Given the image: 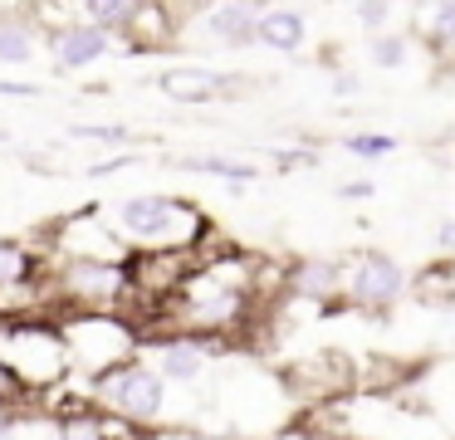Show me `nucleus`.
Listing matches in <instances>:
<instances>
[{"mask_svg":"<svg viewBox=\"0 0 455 440\" xmlns=\"http://www.w3.org/2000/svg\"><path fill=\"white\" fill-rule=\"evenodd\" d=\"M50 293L54 308L69 313H128L132 284L128 264L108 260H50Z\"/></svg>","mask_w":455,"mask_h":440,"instance_id":"39448f33","label":"nucleus"},{"mask_svg":"<svg viewBox=\"0 0 455 440\" xmlns=\"http://www.w3.org/2000/svg\"><path fill=\"white\" fill-rule=\"evenodd\" d=\"M148 0H69L74 15L69 20H89L99 29H113V35H128V25L142 15Z\"/></svg>","mask_w":455,"mask_h":440,"instance_id":"a211bd4d","label":"nucleus"},{"mask_svg":"<svg viewBox=\"0 0 455 440\" xmlns=\"http://www.w3.org/2000/svg\"><path fill=\"white\" fill-rule=\"evenodd\" d=\"M44 54H50V64L60 74H84V68L103 64V59L128 54V44H123V35L99 29L89 20H64V25L44 29Z\"/></svg>","mask_w":455,"mask_h":440,"instance_id":"1a4fd4ad","label":"nucleus"},{"mask_svg":"<svg viewBox=\"0 0 455 440\" xmlns=\"http://www.w3.org/2000/svg\"><path fill=\"white\" fill-rule=\"evenodd\" d=\"M255 44L275 49V54H299L308 44V20L294 5H259V25H255Z\"/></svg>","mask_w":455,"mask_h":440,"instance_id":"ddd939ff","label":"nucleus"},{"mask_svg":"<svg viewBox=\"0 0 455 440\" xmlns=\"http://www.w3.org/2000/svg\"><path fill=\"white\" fill-rule=\"evenodd\" d=\"M343 152L347 156H363V162H377V156H392L396 152V137H387V132H347L343 137Z\"/></svg>","mask_w":455,"mask_h":440,"instance_id":"412c9836","label":"nucleus"},{"mask_svg":"<svg viewBox=\"0 0 455 440\" xmlns=\"http://www.w3.org/2000/svg\"><path fill=\"white\" fill-rule=\"evenodd\" d=\"M84 391L103 416L123 420L132 430H152L167 420V381L157 377V367L148 357H128L118 367L99 372V377L84 381Z\"/></svg>","mask_w":455,"mask_h":440,"instance_id":"7ed1b4c3","label":"nucleus"},{"mask_svg":"<svg viewBox=\"0 0 455 440\" xmlns=\"http://www.w3.org/2000/svg\"><path fill=\"white\" fill-rule=\"evenodd\" d=\"M172 166L177 172H196V176H216V181L235 186V191L259 181V166L240 162V156H220V152H187V156H172Z\"/></svg>","mask_w":455,"mask_h":440,"instance_id":"f3484780","label":"nucleus"},{"mask_svg":"<svg viewBox=\"0 0 455 440\" xmlns=\"http://www.w3.org/2000/svg\"><path fill=\"white\" fill-rule=\"evenodd\" d=\"M338 196H343V201H372L377 186L372 181H343V186H338Z\"/></svg>","mask_w":455,"mask_h":440,"instance_id":"c85d7f7f","label":"nucleus"},{"mask_svg":"<svg viewBox=\"0 0 455 440\" xmlns=\"http://www.w3.org/2000/svg\"><path fill=\"white\" fill-rule=\"evenodd\" d=\"M0 98H44V84H30V78H0Z\"/></svg>","mask_w":455,"mask_h":440,"instance_id":"bb28decb","label":"nucleus"},{"mask_svg":"<svg viewBox=\"0 0 455 440\" xmlns=\"http://www.w3.org/2000/svg\"><path fill=\"white\" fill-rule=\"evenodd\" d=\"M44 49V29L30 15H0V68H25Z\"/></svg>","mask_w":455,"mask_h":440,"instance_id":"dca6fc26","label":"nucleus"},{"mask_svg":"<svg viewBox=\"0 0 455 440\" xmlns=\"http://www.w3.org/2000/svg\"><path fill=\"white\" fill-rule=\"evenodd\" d=\"M44 250L50 260H108V264H128L132 244L103 215V201H93L89 211H69L44 230Z\"/></svg>","mask_w":455,"mask_h":440,"instance_id":"423d86ee","label":"nucleus"},{"mask_svg":"<svg viewBox=\"0 0 455 440\" xmlns=\"http://www.w3.org/2000/svg\"><path fill=\"white\" fill-rule=\"evenodd\" d=\"M54 318H60V332L69 342L74 377H84V381L142 352V328L128 313H69L64 308Z\"/></svg>","mask_w":455,"mask_h":440,"instance_id":"20e7f679","label":"nucleus"},{"mask_svg":"<svg viewBox=\"0 0 455 440\" xmlns=\"http://www.w3.org/2000/svg\"><path fill=\"white\" fill-rule=\"evenodd\" d=\"M435 250H441L445 260H455V215H451V220L435 225Z\"/></svg>","mask_w":455,"mask_h":440,"instance_id":"cd10ccee","label":"nucleus"},{"mask_svg":"<svg viewBox=\"0 0 455 440\" xmlns=\"http://www.w3.org/2000/svg\"><path fill=\"white\" fill-rule=\"evenodd\" d=\"M142 440H226V436H211V430H196V426H152L142 430Z\"/></svg>","mask_w":455,"mask_h":440,"instance_id":"a878e982","label":"nucleus"},{"mask_svg":"<svg viewBox=\"0 0 455 440\" xmlns=\"http://www.w3.org/2000/svg\"><path fill=\"white\" fill-rule=\"evenodd\" d=\"M353 20L367 35H382L387 20H392V0H353Z\"/></svg>","mask_w":455,"mask_h":440,"instance_id":"4be33fe9","label":"nucleus"},{"mask_svg":"<svg viewBox=\"0 0 455 440\" xmlns=\"http://www.w3.org/2000/svg\"><path fill=\"white\" fill-rule=\"evenodd\" d=\"M50 411H54L60 440H118V430H132V426H123V420L103 416L89 396L74 401V406H50Z\"/></svg>","mask_w":455,"mask_h":440,"instance_id":"4468645a","label":"nucleus"},{"mask_svg":"<svg viewBox=\"0 0 455 440\" xmlns=\"http://www.w3.org/2000/svg\"><path fill=\"white\" fill-rule=\"evenodd\" d=\"M69 142H103V147H132L138 132L123 123H74L69 127Z\"/></svg>","mask_w":455,"mask_h":440,"instance_id":"6ab92c4d","label":"nucleus"},{"mask_svg":"<svg viewBox=\"0 0 455 440\" xmlns=\"http://www.w3.org/2000/svg\"><path fill=\"white\" fill-rule=\"evenodd\" d=\"M25 5H30V0H0V15H20Z\"/></svg>","mask_w":455,"mask_h":440,"instance_id":"7c9ffc66","label":"nucleus"},{"mask_svg":"<svg viewBox=\"0 0 455 440\" xmlns=\"http://www.w3.org/2000/svg\"><path fill=\"white\" fill-rule=\"evenodd\" d=\"M0 367L11 372L25 396H50L64 381H74V362H69V342L60 332V318L40 313V318L0 323Z\"/></svg>","mask_w":455,"mask_h":440,"instance_id":"f03ea898","label":"nucleus"},{"mask_svg":"<svg viewBox=\"0 0 455 440\" xmlns=\"http://www.w3.org/2000/svg\"><path fill=\"white\" fill-rule=\"evenodd\" d=\"M152 88H157L162 98H172V103H216V98L235 93L240 78L220 74V68H211V64H172L152 78Z\"/></svg>","mask_w":455,"mask_h":440,"instance_id":"9b49d317","label":"nucleus"},{"mask_svg":"<svg viewBox=\"0 0 455 440\" xmlns=\"http://www.w3.org/2000/svg\"><path fill=\"white\" fill-rule=\"evenodd\" d=\"M30 401H40V396H11V401H0V440H15V430H20V420L35 411Z\"/></svg>","mask_w":455,"mask_h":440,"instance_id":"5701e85b","label":"nucleus"},{"mask_svg":"<svg viewBox=\"0 0 455 440\" xmlns=\"http://www.w3.org/2000/svg\"><path fill=\"white\" fill-rule=\"evenodd\" d=\"M367 59L392 74V68H402L406 59H411V39H406V35H387V29H382V35H372V44H367Z\"/></svg>","mask_w":455,"mask_h":440,"instance_id":"aec40b11","label":"nucleus"},{"mask_svg":"<svg viewBox=\"0 0 455 440\" xmlns=\"http://www.w3.org/2000/svg\"><path fill=\"white\" fill-rule=\"evenodd\" d=\"M411 293V274L387 250H357L343 260V308L357 313H392Z\"/></svg>","mask_w":455,"mask_h":440,"instance_id":"0eeeda50","label":"nucleus"},{"mask_svg":"<svg viewBox=\"0 0 455 440\" xmlns=\"http://www.w3.org/2000/svg\"><path fill=\"white\" fill-rule=\"evenodd\" d=\"M220 352H226V342H216V338H196V332H177V328H152V332H142L138 357H148L167 387H196Z\"/></svg>","mask_w":455,"mask_h":440,"instance_id":"6e6552de","label":"nucleus"},{"mask_svg":"<svg viewBox=\"0 0 455 440\" xmlns=\"http://www.w3.org/2000/svg\"><path fill=\"white\" fill-rule=\"evenodd\" d=\"M255 5H259V0H255Z\"/></svg>","mask_w":455,"mask_h":440,"instance_id":"2f4dec72","label":"nucleus"},{"mask_svg":"<svg viewBox=\"0 0 455 440\" xmlns=\"http://www.w3.org/2000/svg\"><path fill=\"white\" fill-rule=\"evenodd\" d=\"M128 166H138V152H118V156H103V162L84 166V176H89V181H103V176H118V172H128Z\"/></svg>","mask_w":455,"mask_h":440,"instance_id":"393cba45","label":"nucleus"},{"mask_svg":"<svg viewBox=\"0 0 455 440\" xmlns=\"http://www.w3.org/2000/svg\"><path fill=\"white\" fill-rule=\"evenodd\" d=\"M431 35L441 44H455V0H435L431 5Z\"/></svg>","mask_w":455,"mask_h":440,"instance_id":"b1692460","label":"nucleus"},{"mask_svg":"<svg viewBox=\"0 0 455 440\" xmlns=\"http://www.w3.org/2000/svg\"><path fill=\"white\" fill-rule=\"evenodd\" d=\"M103 215L132 250H201L211 230L196 201L167 191H132L123 201H103Z\"/></svg>","mask_w":455,"mask_h":440,"instance_id":"f257e3e1","label":"nucleus"},{"mask_svg":"<svg viewBox=\"0 0 455 440\" xmlns=\"http://www.w3.org/2000/svg\"><path fill=\"white\" fill-rule=\"evenodd\" d=\"M284 293L314 308H333L343 303V260L333 254H304L284 269Z\"/></svg>","mask_w":455,"mask_h":440,"instance_id":"9d476101","label":"nucleus"},{"mask_svg":"<svg viewBox=\"0 0 455 440\" xmlns=\"http://www.w3.org/2000/svg\"><path fill=\"white\" fill-rule=\"evenodd\" d=\"M255 25H259L255 0H211L206 15L196 20V29L220 49H250L255 44Z\"/></svg>","mask_w":455,"mask_h":440,"instance_id":"f8f14e48","label":"nucleus"},{"mask_svg":"<svg viewBox=\"0 0 455 440\" xmlns=\"http://www.w3.org/2000/svg\"><path fill=\"white\" fill-rule=\"evenodd\" d=\"M357 74H333V98H357Z\"/></svg>","mask_w":455,"mask_h":440,"instance_id":"c756f323","label":"nucleus"},{"mask_svg":"<svg viewBox=\"0 0 455 440\" xmlns=\"http://www.w3.org/2000/svg\"><path fill=\"white\" fill-rule=\"evenodd\" d=\"M50 274V250L20 235H0V289L11 284H35Z\"/></svg>","mask_w":455,"mask_h":440,"instance_id":"2eb2a0df","label":"nucleus"}]
</instances>
